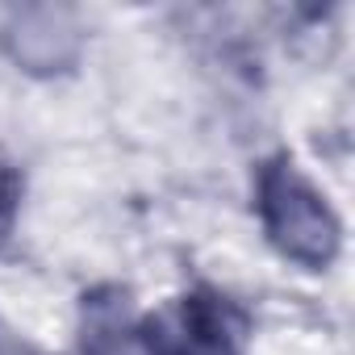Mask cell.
I'll list each match as a JSON object with an SVG mask.
<instances>
[{"instance_id":"obj_3","label":"cell","mask_w":355,"mask_h":355,"mask_svg":"<svg viewBox=\"0 0 355 355\" xmlns=\"http://www.w3.org/2000/svg\"><path fill=\"white\" fill-rule=\"evenodd\" d=\"M134 330H125V305L92 297L84 305V355H130Z\"/></svg>"},{"instance_id":"obj_4","label":"cell","mask_w":355,"mask_h":355,"mask_svg":"<svg viewBox=\"0 0 355 355\" xmlns=\"http://www.w3.org/2000/svg\"><path fill=\"white\" fill-rule=\"evenodd\" d=\"M21 193H26V184H21V171L0 155V247L9 243V234H13V226H17V214H21Z\"/></svg>"},{"instance_id":"obj_1","label":"cell","mask_w":355,"mask_h":355,"mask_svg":"<svg viewBox=\"0 0 355 355\" xmlns=\"http://www.w3.org/2000/svg\"><path fill=\"white\" fill-rule=\"evenodd\" d=\"M255 209H259L268 243L284 259L318 272L338 255L343 226H338L334 209L326 205V197L301 175L293 155H272L259 167V175H255Z\"/></svg>"},{"instance_id":"obj_2","label":"cell","mask_w":355,"mask_h":355,"mask_svg":"<svg viewBox=\"0 0 355 355\" xmlns=\"http://www.w3.org/2000/svg\"><path fill=\"white\" fill-rule=\"evenodd\" d=\"M146 355H247L251 318L218 288H193L138 322Z\"/></svg>"}]
</instances>
